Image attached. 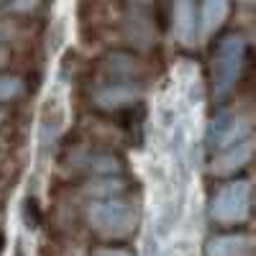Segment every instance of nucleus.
I'll return each instance as SVG.
<instances>
[{"label": "nucleus", "mask_w": 256, "mask_h": 256, "mask_svg": "<svg viewBox=\"0 0 256 256\" xmlns=\"http://www.w3.org/2000/svg\"><path fill=\"white\" fill-rule=\"evenodd\" d=\"M246 59V38L241 34H228L218 41L216 54H212V90L216 95H228L236 80L241 77Z\"/></svg>", "instance_id": "1"}, {"label": "nucleus", "mask_w": 256, "mask_h": 256, "mask_svg": "<svg viewBox=\"0 0 256 256\" xmlns=\"http://www.w3.org/2000/svg\"><path fill=\"white\" fill-rule=\"evenodd\" d=\"M88 223L108 238H123L136 226V208L128 200H95L88 205Z\"/></svg>", "instance_id": "2"}, {"label": "nucleus", "mask_w": 256, "mask_h": 256, "mask_svg": "<svg viewBox=\"0 0 256 256\" xmlns=\"http://www.w3.org/2000/svg\"><path fill=\"white\" fill-rule=\"evenodd\" d=\"M251 210V184L236 180L223 184L210 200V218L218 223H244Z\"/></svg>", "instance_id": "3"}, {"label": "nucleus", "mask_w": 256, "mask_h": 256, "mask_svg": "<svg viewBox=\"0 0 256 256\" xmlns=\"http://www.w3.org/2000/svg\"><path fill=\"white\" fill-rule=\"evenodd\" d=\"M248 134H251V123L246 118H236V116L220 113V116L212 118V123H210L208 141H210V146L226 152V148H230V146L248 141Z\"/></svg>", "instance_id": "4"}, {"label": "nucleus", "mask_w": 256, "mask_h": 256, "mask_svg": "<svg viewBox=\"0 0 256 256\" xmlns=\"http://www.w3.org/2000/svg\"><path fill=\"white\" fill-rule=\"evenodd\" d=\"M141 100V88L134 82H110L95 92V105L102 110H120Z\"/></svg>", "instance_id": "5"}, {"label": "nucleus", "mask_w": 256, "mask_h": 256, "mask_svg": "<svg viewBox=\"0 0 256 256\" xmlns=\"http://www.w3.org/2000/svg\"><path fill=\"white\" fill-rule=\"evenodd\" d=\"M205 256H256V241L244 233L216 236L205 246Z\"/></svg>", "instance_id": "6"}, {"label": "nucleus", "mask_w": 256, "mask_h": 256, "mask_svg": "<svg viewBox=\"0 0 256 256\" xmlns=\"http://www.w3.org/2000/svg\"><path fill=\"white\" fill-rule=\"evenodd\" d=\"M251 154H254V144H251V141H244V144H236V146L226 148V152H220L218 159L212 162V174L226 177V174L238 172L241 166L248 164Z\"/></svg>", "instance_id": "7"}, {"label": "nucleus", "mask_w": 256, "mask_h": 256, "mask_svg": "<svg viewBox=\"0 0 256 256\" xmlns=\"http://www.w3.org/2000/svg\"><path fill=\"white\" fill-rule=\"evenodd\" d=\"M198 24H200V13L195 10L192 3H180L174 8V34L182 44H195Z\"/></svg>", "instance_id": "8"}, {"label": "nucleus", "mask_w": 256, "mask_h": 256, "mask_svg": "<svg viewBox=\"0 0 256 256\" xmlns=\"http://www.w3.org/2000/svg\"><path fill=\"white\" fill-rule=\"evenodd\" d=\"M105 72L116 82H134V74H138V59L128 52H110L105 56Z\"/></svg>", "instance_id": "9"}, {"label": "nucleus", "mask_w": 256, "mask_h": 256, "mask_svg": "<svg viewBox=\"0 0 256 256\" xmlns=\"http://www.w3.org/2000/svg\"><path fill=\"white\" fill-rule=\"evenodd\" d=\"M126 34H128V38H134L138 46H152L154 44V26H152V20L144 16L141 8L131 10V16L126 20Z\"/></svg>", "instance_id": "10"}, {"label": "nucleus", "mask_w": 256, "mask_h": 256, "mask_svg": "<svg viewBox=\"0 0 256 256\" xmlns=\"http://www.w3.org/2000/svg\"><path fill=\"white\" fill-rule=\"evenodd\" d=\"M126 190V182L120 177H98L92 182H88V187H84V192L95 200H116L123 195Z\"/></svg>", "instance_id": "11"}, {"label": "nucleus", "mask_w": 256, "mask_h": 256, "mask_svg": "<svg viewBox=\"0 0 256 256\" xmlns=\"http://www.w3.org/2000/svg\"><path fill=\"white\" fill-rule=\"evenodd\" d=\"M228 16V3L223 0H208V3L200 8V26H202V34L210 36L212 31H218L223 26V20Z\"/></svg>", "instance_id": "12"}, {"label": "nucleus", "mask_w": 256, "mask_h": 256, "mask_svg": "<svg viewBox=\"0 0 256 256\" xmlns=\"http://www.w3.org/2000/svg\"><path fill=\"white\" fill-rule=\"evenodd\" d=\"M84 164H88V172H92L95 177H118L120 174V162L113 154H95Z\"/></svg>", "instance_id": "13"}, {"label": "nucleus", "mask_w": 256, "mask_h": 256, "mask_svg": "<svg viewBox=\"0 0 256 256\" xmlns=\"http://www.w3.org/2000/svg\"><path fill=\"white\" fill-rule=\"evenodd\" d=\"M180 216H182V202L177 200V202H169L164 210H162V216H159V220H156V230H159V236H164V233H169L177 223H180Z\"/></svg>", "instance_id": "14"}, {"label": "nucleus", "mask_w": 256, "mask_h": 256, "mask_svg": "<svg viewBox=\"0 0 256 256\" xmlns=\"http://www.w3.org/2000/svg\"><path fill=\"white\" fill-rule=\"evenodd\" d=\"M62 113H54V116H46L44 118V126H41V134H38V138H41V146H52L56 138H59V134H62Z\"/></svg>", "instance_id": "15"}, {"label": "nucleus", "mask_w": 256, "mask_h": 256, "mask_svg": "<svg viewBox=\"0 0 256 256\" xmlns=\"http://www.w3.org/2000/svg\"><path fill=\"white\" fill-rule=\"evenodd\" d=\"M24 92V80L20 77H10V74H0V102L13 100Z\"/></svg>", "instance_id": "16"}, {"label": "nucleus", "mask_w": 256, "mask_h": 256, "mask_svg": "<svg viewBox=\"0 0 256 256\" xmlns=\"http://www.w3.org/2000/svg\"><path fill=\"white\" fill-rule=\"evenodd\" d=\"M95 256H131L128 251H120V248H108V251H98Z\"/></svg>", "instance_id": "17"}, {"label": "nucleus", "mask_w": 256, "mask_h": 256, "mask_svg": "<svg viewBox=\"0 0 256 256\" xmlns=\"http://www.w3.org/2000/svg\"><path fill=\"white\" fill-rule=\"evenodd\" d=\"M36 6L34 3H16V6H10V10H34Z\"/></svg>", "instance_id": "18"}, {"label": "nucleus", "mask_w": 256, "mask_h": 256, "mask_svg": "<svg viewBox=\"0 0 256 256\" xmlns=\"http://www.w3.org/2000/svg\"><path fill=\"white\" fill-rule=\"evenodd\" d=\"M8 62V52L3 49V46H0V67H3V64Z\"/></svg>", "instance_id": "19"}, {"label": "nucleus", "mask_w": 256, "mask_h": 256, "mask_svg": "<svg viewBox=\"0 0 256 256\" xmlns=\"http://www.w3.org/2000/svg\"><path fill=\"white\" fill-rule=\"evenodd\" d=\"M0 120H3V113H0Z\"/></svg>", "instance_id": "20"}]
</instances>
